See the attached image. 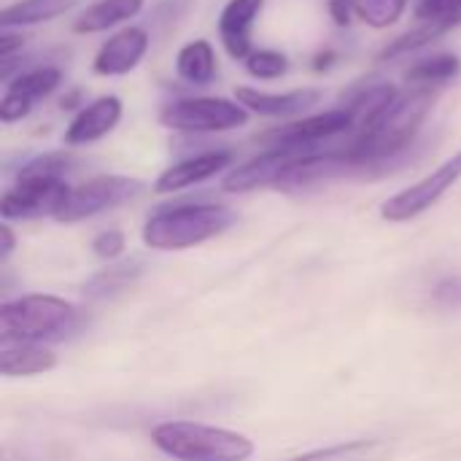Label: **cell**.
<instances>
[{
    "mask_svg": "<svg viewBox=\"0 0 461 461\" xmlns=\"http://www.w3.org/2000/svg\"><path fill=\"white\" fill-rule=\"evenodd\" d=\"M438 89H424L413 86L408 95H400L397 103L365 132L354 135L346 149V154L357 162L359 170L365 167H378L394 157H400L411 143L416 140L424 119L429 116L435 105Z\"/></svg>",
    "mask_w": 461,
    "mask_h": 461,
    "instance_id": "6da1fadb",
    "label": "cell"
},
{
    "mask_svg": "<svg viewBox=\"0 0 461 461\" xmlns=\"http://www.w3.org/2000/svg\"><path fill=\"white\" fill-rule=\"evenodd\" d=\"M238 221V213L216 203H184L154 211L143 224V243L154 251H186L219 238Z\"/></svg>",
    "mask_w": 461,
    "mask_h": 461,
    "instance_id": "7a4b0ae2",
    "label": "cell"
},
{
    "mask_svg": "<svg viewBox=\"0 0 461 461\" xmlns=\"http://www.w3.org/2000/svg\"><path fill=\"white\" fill-rule=\"evenodd\" d=\"M151 443L176 461H249L254 440L197 421H165L151 429Z\"/></svg>",
    "mask_w": 461,
    "mask_h": 461,
    "instance_id": "3957f363",
    "label": "cell"
},
{
    "mask_svg": "<svg viewBox=\"0 0 461 461\" xmlns=\"http://www.w3.org/2000/svg\"><path fill=\"white\" fill-rule=\"evenodd\" d=\"M81 327V311L54 294H27L0 308V338L59 343Z\"/></svg>",
    "mask_w": 461,
    "mask_h": 461,
    "instance_id": "277c9868",
    "label": "cell"
},
{
    "mask_svg": "<svg viewBox=\"0 0 461 461\" xmlns=\"http://www.w3.org/2000/svg\"><path fill=\"white\" fill-rule=\"evenodd\" d=\"M249 111L227 97H178L159 111V124L186 135L227 132L246 127Z\"/></svg>",
    "mask_w": 461,
    "mask_h": 461,
    "instance_id": "5b68a950",
    "label": "cell"
},
{
    "mask_svg": "<svg viewBox=\"0 0 461 461\" xmlns=\"http://www.w3.org/2000/svg\"><path fill=\"white\" fill-rule=\"evenodd\" d=\"M143 181L130 178V176H95L78 186L70 189L65 205L59 208V213L54 216L62 224H76L84 219H92L97 213H105L111 208H119L135 197L143 194Z\"/></svg>",
    "mask_w": 461,
    "mask_h": 461,
    "instance_id": "8992f818",
    "label": "cell"
},
{
    "mask_svg": "<svg viewBox=\"0 0 461 461\" xmlns=\"http://www.w3.org/2000/svg\"><path fill=\"white\" fill-rule=\"evenodd\" d=\"M73 186L57 176H16V184L0 200L3 221H30L57 216Z\"/></svg>",
    "mask_w": 461,
    "mask_h": 461,
    "instance_id": "52a82bcc",
    "label": "cell"
},
{
    "mask_svg": "<svg viewBox=\"0 0 461 461\" xmlns=\"http://www.w3.org/2000/svg\"><path fill=\"white\" fill-rule=\"evenodd\" d=\"M461 178V151L454 157H448L440 167H435L429 176H424L421 181L405 186L402 192L392 194L384 205H381V216L392 224H402L411 219H419L421 213H427L429 208H435L446 192L459 184Z\"/></svg>",
    "mask_w": 461,
    "mask_h": 461,
    "instance_id": "ba28073f",
    "label": "cell"
},
{
    "mask_svg": "<svg viewBox=\"0 0 461 461\" xmlns=\"http://www.w3.org/2000/svg\"><path fill=\"white\" fill-rule=\"evenodd\" d=\"M354 132V116L346 105L340 108H330L321 113H308L297 122H289L286 127H278L273 132H267L262 140L267 143V149L273 146H286V149H308L316 151L324 140H332L338 135Z\"/></svg>",
    "mask_w": 461,
    "mask_h": 461,
    "instance_id": "9c48e42d",
    "label": "cell"
},
{
    "mask_svg": "<svg viewBox=\"0 0 461 461\" xmlns=\"http://www.w3.org/2000/svg\"><path fill=\"white\" fill-rule=\"evenodd\" d=\"M308 154H311L308 149L273 146V149L251 157L249 162L232 167L221 186H224V192H232V194H243V192H254V189H265V186H281L286 173Z\"/></svg>",
    "mask_w": 461,
    "mask_h": 461,
    "instance_id": "30bf717a",
    "label": "cell"
},
{
    "mask_svg": "<svg viewBox=\"0 0 461 461\" xmlns=\"http://www.w3.org/2000/svg\"><path fill=\"white\" fill-rule=\"evenodd\" d=\"M62 81V70L57 65H38L30 70H19L3 92L0 100V122L16 124L27 119L41 100H46Z\"/></svg>",
    "mask_w": 461,
    "mask_h": 461,
    "instance_id": "8fae6325",
    "label": "cell"
},
{
    "mask_svg": "<svg viewBox=\"0 0 461 461\" xmlns=\"http://www.w3.org/2000/svg\"><path fill=\"white\" fill-rule=\"evenodd\" d=\"M149 46H151V38L143 27H135V24L122 27L97 49L92 59V70L103 78L127 76L143 62Z\"/></svg>",
    "mask_w": 461,
    "mask_h": 461,
    "instance_id": "7c38bea8",
    "label": "cell"
},
{
    "mask_svg": "<svg viewBox=\"0 0 461 461\" xmlns=\"http://www.w3.org/2000/svg\"><path fill=\"white\" fill-rule=\"evenodd\" d=\"M235 100L257 116H270V119H289V116H305L313 105L321 100V89L303 86L292 92H265L254 86H235Z\"/></svg>",
    "mask_w": 461,
    "mask_h": 461,
    "instance_id": "4fadbf2b",
    "label": "cell"
},
{
    "mask_svg": "<svg viewBox=\"0 0 461 461\" xmlns=\"http://www.w3.org/2000/svg\"><path fill=\"white\" fill-rule=\"evenodd\" d=\"M265 0H227L219 14V41L232 59L246 62L254 51V27Z\"/></svg>",
    "mask_w": 461,
    "mask_h": 461,
    "instance_id": "5bb4252c",
    "label": "cell"
},
{
    "mask_svg": "<svg viewBox=\"0 0 461 461\" xmlns=\"http://www.w3.org/2000/svg\"><path fill=\"white\" fill-rule=\"evenodd\" d=\"M122 111L124 108L116 95H103V97H95L92 103H84L78 113L70 119V124L65 127V143L86 146V143L105 138L122 122Z\"/></svg>",
    "mask_w": 461,
    "mask_h": 461,
    "instance_id": "9a60e30c",
    "label": "cell"
},
{
    "mask_svg": "<svg viewBox=\"0 0 461 461\" xmlns=\"http://www.w3.org/2000/svg\"><path fill=\"white\" fill-rule=\"evenodd\" d=\"M235 162L232 151H224V149H213V151H203V154H194V157H186L176 165H170L154 184V192L159 194H173V192H181V189H189V186H197L219 173H224L230 165Z\"/></svg>",
    "mask_w": 461,
    "mask_h": 461,
    "instance_id": "2e32d148",
    "label": "cell"
},
{
    "mask_svg": "<svg viewBox=\"0 0 461 461\" xmlns=\"http://www.w3.org/2000/svg\"><path fill=\"white\" fill-rule=\"evenodd\" d=\"M57 367V354L43 343L0 338V375L5 378H30Z\"/></svg>",
    "mask_w": 461,
    "mask_h": 461,
    "instance_id": "e0dca14e",
    "label": "cell"
},
{
    "mask_svg": "<svg viewBox=\"0 0 461 461\" xmlns=\"http://www.w3.org/2000/svg\"><path fill=\"white\" fill-rule=\"evenodd\" d=\"M461 16H443V19H424L421 24H416L413 30L397 35L394 41H389L381 51H378V62H392V59H402L413 51L427 49L429 43L440 41L443 35H448L454 27H459Z\"/></svg>",
    "mask_w": 461,
    "mask_h": 461,
    "instance_id": "ac0fdd59",
    "label": "cell"
},
{
    "mask_svg": "<svg viewBox=\"0 0 461 461\" xmlns=\"http://www.w3.org/2000/svg\"><path fill=\"white\" fill-rule=\"evenodd\" d=\"M146 0H95L86 5L78 19L73 22V32L78 35H95L105 32L111 27H119L130 19H135L143 11Z\"/></svg>",
    "mask_w": 461,
    "mask_h": 461,
    "instance_id": "d6986e66",
    "label": "cell"
},
{
    "mask_svg": "<svg viewBox=\"0 0 461 461\" xmlns=\"http://www.w3.org/2000/svg\"><path fill=\"white\" fill-rule=\"evenodd\" d=\"M400 97V89L389 81L381 84H370L354 92V97L346 103V108L354 116V135L365 132L367 127H373Z\"/></svg>",
    "mask_w": 461,
    "mask_h": 461,
    "instance_id": "ffe728a7",
    "label": "cell"
},
{
    "mask_svg": "<svg viewBox=\"0 0 461 461\" xmlns=\"http://www.w3.org/2000/svg\"><path fill=\"white\" fill-rule=\"evenodd\" d=\"M176 73L181 81H186L192 86L213 84V78L219 73V59H216L211 41L194 38V41L184 43L176 54Z\"/></svg>",
    "mask_w": 461,
    "mask_h": 461,
    "instance_id": "44dd1931",
    "label": "cell"
},
{
    "mask_svg": "<svg viewBox=\"0 0 461 461\" xmlns=\"http://www.w3.org/2000/svg\"><path fill=\"white\" fill-rule=\"evenodd\" d=\"M81 0H16L11 5L3 8L0 14V24L3 30H14V27H32L41 22H51L62 14H68L70 8H76Z\"/></svg>",
    "mask_w": 461,
    "mask_h": 461,
    "instance_id": "7402d4cb",
    "label": "cell"
},
{
    "mask_svg": "<svg viewBox=\"0 0 461 461\" xmlns=\"http://www.w3.org/2000/svg\"><path fill=\"white\" fill-rule=\"evenodd\" d=\"M461 76V57L451 51H440L432 57H424L419 62H413L405 70V81L413 86H424V89H438L446 86L451 81H456Z\"/></svg>",
    "mask_w": 461,
    "mask_h": 461,
    "instance_id": "603a6c76",
    "label": "cell"
},
{
    "mask_svg": "<svg viewBox=\"0 0 461 461\" xmlns=\"http://www.w3.org/2000/svg\"><path fill=\"white\" fill-rule=\"evenodd\" d=\"M143 273V262L132 259V262H119V265H111L100 273H95L86 284H84V297L86 300H111L116 294H122L124 289H130Z\"/></svg>",
    "mask_w": 461,
    "mask_h": 461,
    "instance_id": "cb8c5ba5",
    "label": "cell"
},
{
    "mask_svg": "<svg viewBox=\"0 0 461 461\" xmlns=\"http://www.w3.org/2000/svg\"><path fill=\"white\" fill-rule=\"evenodd\" d=\"M389 456V446L384 440H351L319 451H308L303 456L286 461H384Z\"/></svg>",
    "mask_w": 461,
    "mask_h": 461,
    "instance_id": "d4e9b609",
    "label": "cell"
},
{
    "mask_svg": "<svg viewBox=\"0 0 461 461\" xmlns=\"http://www.w3.org/2000/svg\"><path fill=\"white\" fill-rule=\"evenodd\" d=\"M351 5L354 14L375 30L394 24L408 11V0H351Z\"/></svg>",
    "mask_w": 461,
    "mask_h": 461,
    "instance_id": "484cf974",
    "label": "cell"
},
{
    "mask_svg": "<svg viewBox=\"0 0 461 461\" xmlns=\"http://www.w3.org/2000/svg\"><path fill=\"white\" fill-rule=\"evenodd\" d=\"M246 70H249V76H254L259 81H276V78L286 76L289 57L276 49H254L246 59Z\"/></svg>",
    "mask_w": 461,
    "mask_h": 461,
    "instance_id": "4316f807",
    "label": "cell"
},
{
    "mask_svg": "<svg viewBox=\"0 0 461 461\" xmlns=\"http://www.w3.org/2000/svg\"><path fill=\"white\" fill-rule=\"evenodd\" d=\"M73 167H76V159L68 151H51V154H41V157H32L30 162H24L16 176H57V178H68V173Z\"/></svg>",
    "mask_w": 461,
    "mask_h": 461,
    "instance_id": "83f0119b",
    "label": "cell"
},
{
    "mask_svg": "<svg viewBox=\"0 0 461 461\" xmlns=\"http://www.w3.org/2000/svg\"><path fill=\"white\" fill-rule=\"evenodd\" d=\"M432 300L446 308V311H459L461 308V276H446L443 281L435 284Z\"/></svg>",
    "mask_w": 461,
    "mask_h": 461,
    "instance_id": "f1b7e54d",
    "label": "cell"
},
{
    "mask_svg": "<svg viewBox=\"0 0 461 461\" xmlns=\"http://www.w3.org/2000/svg\"><path fill=\"white\" fill-rule=\"evenodd\" d=\"M413 14L424 19H443V16H461V0H416Z\"/></svg>",
    "mask_w": 461,
    "mask_h": 461,
    "instance_id": "f546056e",
    "label": "cell"
},
{
    "mask_svg": "<svg viewBox=\"0 0 461 461\" xmlns=\"http://www.w3.org/2000/svg\"><path fill=\"white\" fill-rule=\"evenodd\" d=\"M92 251L100 257V259H116L122 251H124V235L119 230H105L100 232L95 240H92Z\"/></svg>",
    "mask_w": 461,
    "mask_h": 461,
    "instance_id": "4dcf8cb0",
    "label": "cell"
},
{
    "mask_svg": "<svg viewBox=\"0 0 461 461\" xmlns=\"http://www.w3.org/2000/svg\"><path fill=\"white\" fill-rule=\"evenodd\" d=\"M330 14H332V19H335L338 27H348L351 19L357 16L351 0H330Z\"/></svg>",
    "mask_w": 461,
    "mask_h": 461,
    "instance_id": "1f68e13d",
    "label": "cell"
},
{
    "mask_svg": "<svg viewBox=\"0 0 461 461\" xmlns=\"http://www.w3.org/2000/svg\"><path fill=\"white\" fill-rule=\"evenodd\" d=\"M0 259L5 262L8 257H11V251H14V246H16V238H14V232H11V227H8V221H3V227H0Z\"/></svg>",
    "mask_w": 461,
    "mask_h": 461,
    "instance_id": "d6a6232c",
    "label": "cell"
}]
</instances>
